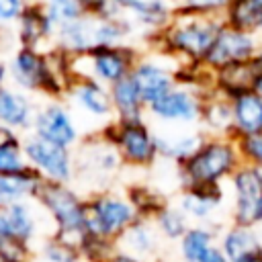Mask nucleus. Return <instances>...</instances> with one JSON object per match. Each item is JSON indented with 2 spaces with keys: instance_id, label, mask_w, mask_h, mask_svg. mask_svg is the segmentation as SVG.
I'll return each instance as SVG.
<instances>
[{
  "instance_id": "f257e3e1",
  "label": "nucleus",
  "mask_w": 262,
  "mask_h": 262,
  "mask_svg": "<svg viewBox=\"0 0 262 262\" xmlns=\"http://www.w3.org/2000/svg\"><path fill=\"white\" fill-rule=\"evenodd\" d=\"M223 23L225 20L219 16H203L176 10L168 27L156 37L147 39V43L149 49L172 57L176 63H205V57L211 51Z\"/></svg>"
},
{
  "instance_id": "f03ea898",
  "label": "nucleus",
  "mask_w": 262,
  "mask_h": 262,
  "mask_svg": "<svg viewBox=\"0 0 262 262\" xmlns=\"http://www.w3.org/2000/svg\"><path fill=\"white\" fill-rule=\"evenodd\" d=\"M244 164L237 139L205 135L196 151L176 166V176L182 186L194 184H227L233 172Z\"/></svg>"
},
{
  "instance_id": "7ed1b4c3",
  "label": "nucleus",
  "mask_w": 262,
  "mask_h": 262,
  "mask_svg": "<svg viewBox=\"0 0 262 262\" xmlns=\"http://www.w3.org/2000/svg\"><path fill=\"white\" fill-rule=\"evenodd\" d=\"M35 203L47 217L51 233L78 246L86 233V194H82L74 182L43 180Z\"/></svg>"
},
{
  "instance_id": "20e7f679",
  "label": "nucleus",
  "mask_w": 262,
  "mask_h": 262,
  "mask_svg": "<svg viewBox=\"0 0 262 262\" xmlns=\"http://www.w3.org/2000/svg\"><path fill=\"white\" fill-rule=\"evenodd\" d=\"M119 151L121 160L129 168H151L160 160L156 131L143 121H111L98 129Z\"/></svg>"
},
{
  "instance_id": "39448f33",
  "label": "nucleus",
  "mask_w": 262,
  "mask_h": 262,
  "mask_svg": "<svg viewBox=\"0 0 262 262\" xmlns=\"http://www.w3.org/2000/svg\"><path fill=\"white\" fill-rule=\"evenodd\" d=\"M137 219V211L125 192L111 188L86 194V231L119 242L123 231Z\"/></svg>"
},
{
  "instance_id": "423d86ee",
  "label": "nucleus",
  "mask_w": 262,
  "mask_h": 262,
  "mask_svg": "<svg viewBox=\"0 0 262 262\" xmlns=\"http://www.w3.org/2000/svg\"><path fill=\"white\" fill-rule=\"evenodd\" d=\"M74 156H76V180L88 186L92 182L90 192L104 190L106 182L125 166L117 147L100 131L84 137L74 147Z\"/></svg>"
},
{
  "instance_id": "0eeeda50",
  "label": "nucleus",
  "mask_w": 262,
  "mask_h": 262,
  "mask_svg": "<svg viewBox=\"0 0 262 262\" xmlns=\"http://www.w3.org/2000/svg\"><path fill=\"white\" fill-rule=\"evenodd\" d=\"M139 55L141 51L131 43L100 45L80 57H74V72L76 76H86L104 86H113L115 82L129 78Z\"/></svg>"
},
{
  "instance_id": "6e6552de",
  "label": "nucleus",
  "mask_w": 262,
  "mask_h": 262,
  "mask_svg": "<svg viewBox=\"0 0 262 262\" xmlns=\"http://www.w3.org/2000/svg\"><path fill=\"white\" fill-rule=\"evenodd\" d=\"M229 221L246 227H262V174L252 164H242L227 180Z\"/></svg>"
},
{
  "instance_id": "1a4fd4ad",
  "label": "nucleus",
  "mask_w": 262,
  "mask_h": 262,
  "mask_svg": "<svg viewBox=\"0 0 262 262\" xmlns=\"http://www.w3.org/2000/svg\"><path fill=\"white\" fill-rule=\"evenodd\" d=\"M23 151L29 168H33L43 180L49 182H74L76 180V156L72 147L51 143L35 133L23 135Z\"/></svg>"
},
{
  "instance_id": "9d476101",
  "label": "nucleus",
  "mask_w": 262,
  "mask_h": 262,
  "mask_svg": "<svg viewBox=\"0 0 262 262\" xmlns=\"http://www.w3.org/2000/svg\"><path fill=\"white\" fill-rule=\"evenodd\" d=\"M29 133L72 149L84 139L76 111L63 98H43L37 106L33 129Z\"/></svg>"
},
{
  "instance_id": "9b49d317",
  "label": "nucleus",
  "mask_w": 262,
  "mask_h": 262,
  "mask_svg": "<svg viewBox=\"0 0 262 262\" xmlns=\"http://www.w3.org/2000/svg\"><path fill=\"white\" fill-rule=\"evenodd\" d=\"M205 94L207 92L192 86L176 84L147 106V119L156 121L160 127H199Z\"/></svg>"
},
{
  "instance_id": "f8f14e48",
  "label": "nucleus",
  "mask_w": 262,
  "mask_h": 262,
  "mask_svg": "<svg viewBox=\"0 0 262 262\" xmlns=\"http://www.w3.org/2000/svg\"><path fill=\"white\" fill-rule=\"evenodd\" d=\"M133 84L137 86L141 98L149 106L158 98H162L166 92H170L178 80H176V61L156 49L141 53L129 74Z\"/></svg>"
},
{
  "instance_id": "ddd939ff",
  "label": "nucleus",
  "mask_w": 262,
  "mask_h": 262,
  "mask_svg": "<svg viewBox=\"0 0 262 262\" xmlns=\"http://www.w3.org/2000/svg\"><path fill=\"white\" fill-rule=\"evenodd\" d=\"M260 45H262V39L254 31H244L223 23L221 31L213 41L211 51L205 57V66L211 70H219L231 63L252 61Z\"/></svg>"
},
{
  "instance_id": "4468645a",
  "label": "nucleus",
  "mask_w": 262,
  "mask_h": 262,
  "mask_svg": "<svg viewBox=\"0 0 262 262\" xmlns=\"http://www.w3.org/2000/svg\"><path fill=\"white\" fill-rule=\"evenodd\" d=\"M63 100L84 117L100 123V127L108 125L115 121V111H113V100H111V88L86 78V76H76L74 82L70 84Z\"/></svg>"
},
{
  "instance_id": "2eb2a0df",
  "label": "nucleus",
  "mask_w": 262,
  "mask_h": 262,
  "mask_svg": "<svg viewBox=\"0 0 262 262\" xmlns=\"http://www.w3.org/2000/svg\"><path fill=\"white\" fill-rule=\"evenodd\" d=\"M229 201L225 184H194V186H182L176 199V205L184 211V215L190 219V223H215L217 215Z\"/></svg>"
},
{
  "instance_id": "dca6fc26",
  "label": "nucleus",
  "mask_w": 262,
  "mask_h": 262,
  "mask_svg": "<svg viewBox=\"0 0 262 262\" xmlns=\"http://www.w3.org/2000/svg\"><path fill=\"white\" fill-rule=\"evenodd\" d=\"M225 225L192 223L178 242L182 262H227L219 246V231Z\"/></svg>"
},
{
  "instance_id": "f3484780",
  "label": "nucleus",
  "mask_w": 262,
  "mask_h": 262,
  "mask_svg": "<svg viewBox=\"0 0 262 262\" xmlns=\"http://www.w3.org/2000/svg\"><path fill=\"white\" fill-rule=\"evenodd\" d=\"M14 43L20 47L31 49H47L53 45L55 29L41 4V0H31L20 18L16 20L14 29Z\"/></svg>"
},
{
  "instance_id": "a211bd4d",
  "label": "nucleus",
  "mask_w": 262,
  "mask_h": 262,
  "mask_svg": "<svg viewBox=\"0 0 262 262\" xmlns=\"http://www.w3.org/2000/svg\"><path fill=\"white\" fill-rule=\"evenodd\" d=\"M39 102L35 100L33 94L6 84L0 88V123L8 125L10 129L18 131L20 135L29 133L33 129L35 113H37Z\"/></svg>"
},
{
  "instance_id": "6ab92c4d",
  "label": "nucleus",
  "mask_w": 262,
  "mask_h": 262,
  "mask_svg": "<svg viewBox=\"0 0 262 262\" xmlns=\"http://www.w3.org/2000/svg\"><path fill=\"white\" fill-rule=\"evenodd\" d=\"M156 139L160 160H168L174 166H180L196 151L205 139V133L201 127H162L156 131Z\"/></svg>"
},
{
  "instance_id": "aec40b11",
  "label": "nucleus",
  "mask_w": 262,
  "mask_h": 262,
  "mask_svg": "<svg viewBox=\"0 0 262 262\" xmlns=\"http://www.w3.org/2000/svg\"><path fill=\"white\" fill-rule=\"evenodd\" d=\"M4 215H6L8 231L33 246H37V242L47 235V233L43 235V221H47V217L43 215V211L35 201L12 203L4 207Z\"/></svg>"
},
{
  "instance_id": "412c9836",
  "label": "nucleus",
  "mask_w": 262,
  "mask_h": 262,
  "mask_svg": "<svg viewBox=\"0 0 262 262\" xmlns=\"http://www.w3.org/2000/svg\"><path fill=\"white\" fill-rule=\"evenodd\" d=\"M53 45L66 51L72 57H80L94 47H98L96 39V16L94 14H84L78 20L61 27L53 35Z\"/></svg>"
},
{
  "instance_id": "4be33fe9",
  "label": "nucleus",
  "mask_w": 262,
  "mask_h": 262,
  "mask_svg": "<svg viewBox=\"0 0 262 262\" xmlns=\"http://www.w3.org/2000/svg\"><path fill=\"white\" fill-rule=\"evenodd\" d=\"M233 139L262 135V94L256 90L242 92L231 98Z\"/></svg>"
},
{
  "instance_id": "5701e85b",
  "label": "nucleus",
  "mask_w": 262,
  "mask_h": 262,
  "mask_svg": "<svg viewBox=\"0 0 262 262\" xmlns=\"http://www.w3.org/2000/svg\"><path fill=\"white\" fill-rule=\"evenodd\" d=\"M219 246L227 262H242L250 254L262 250V233L256 227H246L229 221L219 231Z\"/></svg>"
},
{
  "instance_id": "b1692460",
  "label": "nucleus",
  "mask_w": 262,
  "mask_h": 262,
  "mask_svg": "<svg viewBox=\"0 0 262 262\" xmlns=\"http://www.w3.org/2000/svg\"><path fill=\"white\" fill-rule=\"evenodd\" d=\"M205 135L217 137H233V115H231V98L211 90L205 94L201 123Z\"/></svg>"
},
{
  "instance_id": "393cba45",
  "label": "nucleus",
  "mask_w": 262,
  "mask_h": 262,
  "mask_svg": "<svg viewBox=\"0 0 262 262\" xmlns=\"http://www.w3.org/2000/svg\"><path fill=\"white\" fill-rule=\"evenodd\" d=\"M119 248L125 252H131L135 256L154 260L160 252V244H162V235L158 233L156 225L151 219H141L137 217L119 237Z\"/></svg>"
},
{
  "instance_id": "a878e982",
  "label": "nucleus",
  "mask_w": 262,
  "mask_h": 262,
  "mask_svg": "<svg viewBox=\"0 0 262 262\" xmlns=\"http://www.w3.org/2000/svg\"><path fill=\"white\" fill-rule=\"evenodd\" d=\"M258 76H260V72L254 61L231 63V66L213 70V90L227 98H233L242 92L254 90Z\"/></svg>"
},
{
  "instance_id": "bb28decb",
  "label": "nucleus",
  "mask_w": 262,
  "mask_h": 262,
  "mask_svg": "<svg viewBox=\"0 0 262 262\" xmlns=\"http://www.w3.org/2000/svg\"><path fill=\"white\" fill-rule=\"evenodd\" d=\"M41 184L43 178L33 168H25L12 174H0V209L18 201H35Z\"/></svg>"
},
{
  "instance_id": "cd10ccee",
  "label": "nucleus",
  "mask_w": 262,
  "mask_h": 262,
  "mask_svg": "<svg viewBox=\"0 0 262 262\" xmlns=\"http://www.w3.org/2000/svg\"><path fill=\"white\" fill-rule=\"evenodd\" d=\"M108 88H111L115 121H143V119H147V104L141 98V94H139V90L131 78H123Z\"/></svg>"
},
{
  "instance_id": "c85d7f7f",
  "label": "nucleus",
  "mask_w": 262,
  "mask_h": 262,
  "mask_svg": "<svg viewBox=\"0 0 262 262\" xmlns=\"http://www.w3.org/2000/svg\"><path fill=\"white\" fill-rule=\"evenodd\" d=\"M125 194L131 201L133 209L137 211V217H141V219H154L170 203L158 188H154L149 184H141V182L129 184L125 188Z\"/></svg>"
},
{
  "instance_id": "c756f323",
  "label": "nucleus",
  "mask_w": 262,
  "mask_h": 262,
  "mask_svg": "<svg viewBox=\"0 0 262 262\" xmlns=\"http://www.w3.org/2000/svg\"><path fill=\"white\" fill-rule=\"evenodd\" d=\"M151 221H154L158 233L162 235V239L174 242V244H178L180 237L186 233V229L192 225L190 219L184 215V211L176 203H168Z\"/></svg>"
},
{
  "instance_id": "7c9ffc66",
  "label": "nucleus",
  "mask_w": 262,
  "mask_h": 262,
  "mask_svg": "<svg viewBox=\"0 0 262 262\" xmlns=\"http://www.w3.org/2000/svg\"><path fill=\"white\" fill-rule=\"evenodd\" d=\"M35 252H37V258H41L43 262H80L82 260L80 250L74 242L63 239L51 231L37 242Z\"/></svg>"
},
{
  "instance_id": "2f4dec72",
  "label": "nucleus",
  "mask_w": 262,
  "mask_h": 262,
  "mask_svg": "<svg viewBox=\"0 0 262 262\" xmlns=\"http://www.w3.org/2000/svg\"><path fill=\"white\" fill-rule=\"evenodd\" d=\"M260 14H262V0H231L223 20L231 27L256 33Z\"/></svg>"
},
{
  "instance_id": "473e14b6",
  "label": "nucleus",
  "mask_w": 262,
  "mask_h": 262,
  "mask_svg": "<svg viewBox=\"0 0 262 262\" xmlns=\"http://www.w3.org/2000/svg\"><path fill=\"white\" fill-rule=\"evenodd\" d=\"M119 244L115 239L96 235V233H84L78 242V250L82 256V262H108L111 256L117 252Z\"/></svg>"
},
{
  "instance_id": "72a5a7b5",
  "label": "nucleus",
  "mask_w": 262,
  "mask_h": 262,
  "mask_svg": "<svg viewBox=\"0 0 262 262\" xmlns=\"http://www.w3.org/2000/svg\"><path fill=\"white\" fill-rule=\"evenodd\" d=\"M41 4H43L55 31L86 14L78 0H41Z\"/></svg>"
},
{
  "instance_id": "f704fd0d",
  "label": "nucleus",
  "mask_w": 262,
  "mask_h": 262,
  "mask_svg": "<svg viewBox=\"0 0 262 262\" xmlns=\"http://www.w3.org/2000/svg\"><path fill=\"white\" fill-rule=\"evenodd\" d=\"M37 252H35V246L16 237V235H10V233H4L0 235V260H10V262H23V260H35Z\"/></svg>"
},
{
  "instance_id": "c9c22d12",
  "label": "nucleus",
  "mask_w": 262,
  "mask_h": 262,
  "mask_svg": "<svg viewBox=\"0 0 262 262\" xmlns=\"http://www.w3.org/2000/svg\"><path fill=\"white\" fill-rule=\"evenodd\" d=\"M176 10L188 14H203V16H219L223 18L231 0H174Z\"/></svg>"
},
{
  "instance_id": "e433bc0d",
  "label": "nucleus",
  "mask_w": 262,
  "mask_h": 262,
  "mask_svg": "<svg viewBox=\"0 0 262 262\" xmlns=\"http://www.w3.org/2000/svg\"><path fill=\"white\" fill-rule=\"evenodd\" d=\"M25 168H29V164L23 151V141L0 147V174H12Z\"/></svg>"
},
{
  "instance_id": "4c0bfd02",
  "label": "nucleus",
  "mask_w": 262,
  "mask_h": 262,
  "mask_svg": "<svg viewBox=\"0 0 262 262\" xmlns=\"http://www.w3.org/2000/svg\"><path fill=\"white\" fill-rule=\"evenodd\" d=\"M31 0H0V31L14 29Z\"/></svg>"
},
{
  "instance_id": "58836bf2",
  "label": "nucleus",
  "mask_w": 262,
  "mask_h": 262,
  "mask_svg": "<svg viewBox=\"0 0 262 262\" xmlns=\"http://www.w3.org/2000/svg\"><path fill=\"white\" fill-rule=\"evenodd\" d=\"M237 145H239V151H242V158L246 164L262 168V135L237 139Z\"/></svg>"
},
{
  "instance_id": "ea45409f",
  "label": "nucleus",
  "mask_w": 262,
  "mask_h": 262,
  "mask_svg": "<svg viewBox=\"0 0 262 262\" xmlns=\"http://www.w3.org/2000/svg\"><path fill=\"white\" fill-rule=\"evenodd\" d=\"M84 8L86 14H94V16H102V18H111V16H121L113 4V0H78Z\"/></svg>"
},
{
  "instance_id": "a19ab883",
  "label": "nucleus",
  "mask_w": 262,
  "mask_h": 262,
  "mask_svg": "<svg viewBox=\"0 0 262 262\" xmlns=\"http://www.w3.org/2000/svg\"><path fill=\"white\" fill-rule=\"evenodd\" d=\"M23 141V135L14 129H10L8 125L0 123V147L2 145H12V143H20Z\"/></svg>"
},
{
  "instance_id": "79ce46f5",
  "label": "nucleus",
  "mask_w": 262,
  "mask_h": 262,
  "mask_svg": "<svg viewBox=\"0 0 262 262\" xmlns=\"http://www.w3.org/2000/svg\"><path fill=\"white\" fill-rule=\"evenodd\" d=\"M108 262H154V260H147V258H141V256H135L131 252H125V250L117 248V252L111 256Z\"/></svg>"
},
{
  "instance_id": "37998d69",
  "label": "nucleus",
  "mask_w": 262,
  "mask_h": 262,
  "mask_svg": "<svg viewBox=\"0 0 262 262\" xmlns=\"http://www.w3.org/2000/svg\"><path fill=\"white\" fill-rule=\"evenodd\" d=\"M6 84H10V80H8V57H4L2 51H0V88H4Z\"/></svg>"
},
{
  "instance_id": "c03bdc74",
  "label": "nucleus",
  "mask_w": 262,
  "mask_h": 262,
  "mask_svg": "<svg viewBox=\"0 0 262 262\" xmlns=\"http://www.w3.org/2000/svg\"><path fill=\"white\" fill-rule=\"evenodd\" d=\"M254 63H256V68H258V72L262 74V45H260V49L256 51V55H254V59H252Z\"/></svg>"
},
{
  "instance_id": "a18cd8bd",
  "label": "nucleus",
  "mask_w": 262,
  "mask_h": 262,
  "mask_svg": "<svg viewBox=\"0 0 262 262\" xmlns=\"http://www.w3.org/2000/svg\"><path fill=\"white\" fill-rule=\"evenodd\" d=\"M242 262H262V250H258V252H254V254H250L246 260H242Z\"/></svg>"
},
{
  "instance_id": "49530a36",
  "label": "nucleus",
  "mask_w": 262,
  "mask_h": 262,
  "mask_svg": "<svg viewBox=\"0 0 262 262\" xmlns=\"http://www.w3.org/2000/svg\"><path fill=\"white\" fill-rule=\"evenodd\" d=\"M254 90L258 92V94H262V74L256 78V84H254Z\"/></svg>"
},
{
  "instance_id": "de8ad7c7",
  "label": "nucleus",
  "mask_w": 262,
  "mask_h": 262,
  "mask_svg": "<svg viewBox=\"0 0 262 262\" xmlns=\"http://www.w3.org/2000/svg\"><path fill=\"white\" fill-rule=\"evenodd\" d=\"M256 35L262 39V14H260V18H258V25H256Z\"/></svg>"
},
{
  "instance_id": "09e8293b",
  "label": "nucleus",
  "mask_w": 262,
  "mask_h": 262,
  "mask_svg": "<svg viewBox=\"0 0 262 262\" xmlns=\"http://www.w3.org/2000/svg\"><path fill=\"white\" fill-rule=\"evenodd\" d=\"M0 262H10V260H0ZM23 262H33V260H23Z\"/></svg>"
},
{
  "instance_id": "8fccbe9b",
  "label": "nucleus",
  "mask_w": 262,
  "mask_h": 262,
  "mask_svg": "<svg viewBox=\"0 0 262 262\" xmlns=\"http://www.w3.org/2000/svg\"><path fill=\"white\" fill-rule=\"evenodd\" d=\"M80 262H82V260H80Z\"/></svg>"
}]
</instances>
